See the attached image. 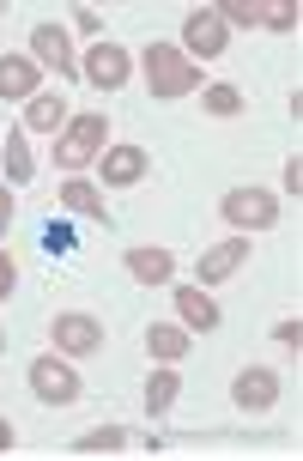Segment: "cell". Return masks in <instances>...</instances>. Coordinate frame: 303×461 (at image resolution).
Instances as JSON below:
<instances>
[{
	"label": "cell",
	"instance_id": "603a6c76",
	"mask_svg": "<svg viewBox=\"0 0 303 461\" xmlns=\"http://www.w3.org/2000/svg\"><path fill=\"white\" fill-rule=\"evenodd\" d=\"M261 24H267V31H298V0H273V6H261Z\"/></svg>",
	"mask_w": 303,
	"mask_h": 461
},
{
	"label": "cell",
	"instance_id": "f1b7e54d",
	"mask_svg": "<svg viewBox=\"0 0 303 461\" xmlns=\"http://www.w3.org/2000/svg\"><path fill=\"white\" fill-rule=\"evenodd\" d=\"M6 225H13V188L0 183V230H6Z\"/></svg>",
	"mask_w": 303,
	"mask_h": 461
},
{
	"label": "cell",
	"instance_id": "ffe728a7",
	"mask_svg": "<svg viewBox=\"0 0 303 461\" xmlns=\"http://www.w3.org/2000/svg\"><path fill=\"white\" fill-rule=\"evenodd\" d=\"M116 449H128V431L121 425H97L85 438H73V456H116Z\"/></svg>",
	"mask_w": 303,
	"mask_h": 461
},
{
	"label": "cell",
	"instance_id": "f546056e",
	"mask_svg": "<svg viewBox=\"0 0 303 461\" xmlns=\"http://www.w3.org/2000/svg\"><path fill=\"white\" fill-rule=\"evenodd\" d=\"M6 449H13V425L0 419V456H6Z\"/></svg>",
	"mask_w": 303,
	"mask_h": 461
},
{
	"label": "cell",
	"instance_id": "5b68a950",
	"mask_svg": "<svg viewBox=\"0 0 303 461\" xmlns=\"http://www.w3.org/2000/svg\"><path fill=\"white\" fill-rule=\"evenodd\" d=\"M49 340H55V352H67V358H92V352H103V322H97L92 310H61L49 322Z\"/></svg>",
	"mask_w": 303,
	"mask_h": 461
},
{
	"label": "cell",
	"instance_id": "9c48e42d",
	"mask_svg": "<svg viewBox=\"0 0 303 461\" xmlns=\"http://www.w3.org/2000/svg\"><path fill=\"white\" fill-rule=\"evenodd\" d=\"M31 61H37V68H49V73H61V79H73V73H79L67 31H61V24H49V19L31 31Z\"/></svg>",
	"mask_w": 303,
	"mask_h": 461
},
{
	"label": "cell",
	"instance_id": "4316f807",
	"mask_svg": "<svg viewBox=\"0 0 303 461\" xmlns=\"http://www.w3.org/2000/svg\"><path fill=\"white\" fill-rule=\"evenodd\" d=\"M285 188H291V201L303 194V158H298V152H291V164H285Z\"/></svg>",
	"mask_w": 303,
	"mask_h": 461
},
{
	"label": "cell",
	"instance_id": "8992f818",
	"mask_svg": "<svg viewBox=\"0 0 303 461\" xmlns=\"http://www.w3.org/2000/svg\"><path fill=\"white\" fill-rule=\"evenodd\" d=\"M176 49H183L188 61L201 68V61H212V55H225V49H231V31L218 24V13H212V6H194V13L183 19V43H176Z\"/></svg>",
	"mask_w": 303,
	"mask_h": 461
},
{
	"label": "cell",
	"instance_id": "cb8c5ba5",
	"mask_svg": "<svg viewBox=\"0 0 303 461\" xmlns=\"http://www.w3.org/2000/svg\"><path fill=\"white\" fill-rule=\"evenodd\" d=\"M273 346H285V352H298V346H303V322H298V316L273 322Z\"/></svg>",
	"mask_w": 303,
	"mask_h": 461
},
{
	"label": "cell",
	"instance_id": "9a60e30c",
	"mask_svg": "<svg viewBox=\"0 0 303 461\" xmlns=\"http://www.w3.org/2000/svg\"><path fill=\"white\" fill-rule=\"evenodd\" d=\"M61 207H67L73 219H92V225H110V207H103V194H97V183H85V176H67V183H61Z\"/></svg>",
	"mask_w": 303,
	"mask_h": 461
},
{
	"label": "cell",
	"instance_id": "484cf974",
	"mask_svg": "<svg viewBox=\"0 0 303 461\" xmlns=\"http://www.w3.org/2000/svg\"><path fill=\"white\" fill-rule=\"evenodd\" d=\"M13 285H19V261L0 249V298H13Z\"/></svg>",
	"mask_w": 303,
	"mask_h": 461
},
{
	"label": "cell",
	"instance_id": "6da1fadb",
	"mask_svg": "<svg viewBox=\"0 0 303 461\" xmlns=\"http://www.w3.org/2000/svg\"><path fill=\"white\" fill-rule=\"evenodd\" d=\"M201 86H207L201 68H194L176 43H146V92L158 97V104H176V97L201 92Z\"/></svg>",
	"mask_w": 303,
	"mask_h": 461
},
{
	"label": "cell",
	"instance_id": "4dcf8cb0",
	"mask_svg": "<svg viewBox=\"0 0 303 461\" xmlns=\"http://www.w3.org/2000/svg\"><path fill=\"white\" fill-rule=\"evenodd\" d=\"M0 352H6V328H0Z\"/></svg>",
	"mask_w": 303,
	"mask_h": 461
},
{
	"label": "cell",
	"instance_id": "ba28073f",
	"mask_svg": "<svg viewBox=\"0 0 303 461\" xmlns=\"http://www.w3.org/2000/svg\"><path fill=\"white\" fill-rule=\"evenodd\" d=\"M231 401L243 407V413H267V407L280 401V370H267V365L236 370L231 376Z\"/></svg>",
	"mask_w": 303,
	"mask_h": 461
},
{
	"label": "cell",
	"instance_id": "7402d4cb",
	"mask_svg": "<svg viewBox=\"0 0 303 461\" xmlns=\"http://www.w3.org/2000/svg\"><path fill=\"white\" fill-rule=\"evenodd\" d=\"M212 13H218L225 31H236V24L249 31V24H261V0H225V6H212Z\"/></svg>",
	"mask_w": 303,
	"mask_h": 461
},
{
	"label": "cell",
	"instance_id": "3957f363",
	"mask_svg": "<svg viewBox=\"0 0 303 461\" xmlns=\"http://www.w3.org/2000/svg\"><path fill=\"white\" fill-rule=\"evenodd\" d=\"M31 394L43 401V407H73L79 394H85V383H79V370L67 365V358H31Z\"/></svg>",
	"mask_w": 303,
	"mask_h": 461
},
{
	"label": "cell",
	"instance_id": "e0dca14e",
	"mask_svg": "<svg viewBox=\"0 0 303 461\" xmlns=\"http://www.w3.org/2000/svg\"><path fill=\"white\" fill-rule=\"evenodd\" d=\"M0 170H6V183H31L37 176V152H31L24 128H13V134L0 140Z\"/></svg>",
	"mask_w": 303,
	"mask_h": 461
},
{
	"label": "cell",
	"instance_id": "7a4b0ae2",
	"mask_svg": "<svg viewBox=\"0 0 303 461\" xmlns=\"http://www.w3.org/2000/svg\"><path fill=\"white\" fill-rule=\"evenodd\" d=\"M103 140H110V122L103 115H67V134L55 140V164L79 176L92 158H103Z\"/></svg>",
	"mask_w": 303,
	"mask_h": 461
},
{
	"label": "cell",
	"instance_id": "d6986e66",
	"mask_svg": "<svg viewBox=\"0 0 303 461\" xmlns=\"http://www.w3.org/2000/svg\"><path fill=\"white\" fill-rule=\"evenodd\" d=\"M176 394H183V376H176L170 365H158L152 376H146V413H152V419L170 413V407H176Z\"/></svg>",
	"mask_w": 303,
	"mask_h": 461
},
{
	"label": "cell",
	"instance_id": "7c38bea8",
	"mask_svg": "<svg viewBox=\"0 0 303 461\" xmlns=\"http://www.w3.org/2000/svg\"><path fill=\"white\" fill-rule=\"evenodd\" d=\"M176 322H183L188 334H212L225 316H218L212 292H201V285H176Z\"/></svg>",
	"mask_w": 303,
	"mask_h": 461
},
{
	"label": "cell",
	"instance_id": "ac0fdd59",
	"mask_svg": "<svg viewBox=\"0 0 303 461\" xmlns=\"http://www.w3.org/2000/svg\"><path fill=\"white\" fill-rule=\"evenodd\" d=\"M55 128H67V104L55 92H37L24 104V134H55Z\"/></svg>",
	"mask_w": 303,
	"mask_h": 461
},
{
	"label": "cell",
	"instance_id": "2e32d148",
	"mask_svg": "<svg viewBox=\"0 0 303 461\" xmlns=\"http://www.w3.org/2000/svg\"><path fill=\"white\" fill-rule=\"evenodd\" d=\"M188 346H194V334H188L183 322H146V352H152L158 365H176Z\"/></svg>",
	"mask_w": 303,
	"mask_h": 461
},
{
	"label": "cell",
	"instance_id": "5bb4252c",
	"mask_svg": "<svg viewBox=\"0 0 303 461\" xmlns=\"http://www.w3.org/2000/svg\"><path fill=\"white\" fill-rule=\"evenodd\" d=\"M121 267H128V279H140V285H170V274H176V255L170 249H128L121 255Z\"/></svg>",
	"mask_w": 303,
	"mask_h": 461
},
{
	"label": "cell",
	"instance_id": "30bf717a",
	"mask_svg": "<svg viewBox=\"0 0 303 461\" xmlns=\"http://www.w3.org/2000/svg\"><path fill=\"white\" fill-rule=\"evenodd\" d=\"M97 183H110V188L146 183V146H103V158H97Z\"/></svg>",
	"mask_w": 303,
	"mask_h": 461
},
{
	"label": "cell",
	"instance_id": "83f0119b",
	"mask_svg": "<svg viewBox=\"0 0 303 461\" xmlns=\"http://www.w3.org/2000/svg\"><path fill=\"white\" fill-rule=\"evenodd\" d=\"M43 243H49V249H73V230H67V225H49Z\"/></svg>",
	"mask_w": 303,
	"mask_h": 461
},
{
	"label": "cell",
	"instance_id": "44dd1931",
	"mask_svg": "<svg viewBox=\"0 0 303 461\" xmlns=\"http://www.w3.org/2000/svg\"><path fill=\"white\" fill-rule=\"evenodd\" d=\"M201 104H207V115H243V92L236 86H201Z\"/></svg>",
	"mask_w": 303,
	"mask_h": 461
},
{
	"label": "cell",
	"instance_id": "d4e9b609",
	"mask_svg": "<svg viewBox=\"0 0 303 461\" xmlns=\"http://www.w3.org/2000/svg\"><path fill=\"white\" fill-rule=\"evenodd\" d=\"M73 24H79V37H92V43H103V19H97L92 6H73Z\"/></svg>",
	"mask_w": 303,
	"mask_h": 461
},
{
	"label": "cell",
	"instance_id": "4fadbf2b",
	"mask_svg": "<svg viewBox=\"0 0 303 461\" xmlns=\"http://www.w3.org/2000/svg\"><path fill=\"white\" fill-rule=\"evenodd\" d=\"M43 86V73L31 55H0V97H13V104H31Z\"/></svg>",
	"mask_w": 303,
	"mask_h": 461
},
{
	"label": "cell",
	"instance_id": "277c9868",
	"mask_svg": "<svg viewBox=\"0 0 303 461\" xmlns=\"http://www.w3.org/2000/svg\"><path fill=\"white\" fill-rule=\"evenodd\" d=\"M218 212H225L231 230H273V219H280V194H267V188H231V194L218 201Z\"/></svg>",
	"mask_w": 303,
	"mask_h": 461
},
{
	"label": "cell",
	"instance_id": "8fae6325",
	"mask_svg": "<svg viewBox=\"0 0 303 461\" xmlns=\"http://www.w3.org/2000/svg\"><path fill=\"white\" fill-rule=\"evenodd\" d=\"M243 261H249V230H231L225 243H212V249L201 255V267H194V274L207 279V285H218V279L243 274Z\"/></svg>",
	"mask_w": 303,
	"mask_h": 461
},
{
	"label": "cell",
	"instance_id": "52a82bcc",
	"mask_svg": "<svg viewBox=\"0 0 303 461\" xmlns=\"http://www.w3.org/2000/svg\"><path fill=\"white\" fill-rule=\"evenodd\" d=\"M79 73L92 79L97 92H121V86H128V73H134V55H128L121 43H110V37H103V43H92V55L79 61Z\"/></svg>",
	"mask_w": 303,
	"mask_h": 461
}]
</instances>
